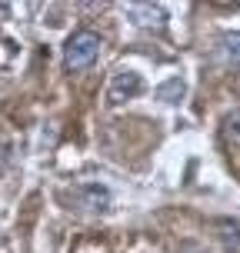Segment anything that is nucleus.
I'll return each instance as SVG.
<instances>
[{"label":"nucleus","instance_id":"5","mask_svg":"<svg viewBox=\"0 0 240 253\" xmlns=\"http://www.w3.org/2000/svg\"><path fill=\"white\" fill-rule=\"evenodd\" d=\"M217 227H220V237H224L227 253H237L240 250V223H234V220H220Z\"/></svg>","mask_w":240,"mask_h":253},{"label":"nucleus","instance_id":"6","mask_svg":"<svg viewBox=\"0 0 240 253\" xmlns=\"http://www.w3.org/2000/svg\"><path fill=\"white\" fill-rule=\"evenodd\" d=\"M184 80L180 77H174V80H167L164 87H157V100H164V103H180V97H184Z\"/></svg>","mask_w":240,"mask_h":253},{"label":"nucleus","instance_id":"3","mask_svg":"<svg viewBox=\"0 0 240 253\" xmlns=\"http://www.w3.org/2000/svg\"><path fill=\"white\" fill-rule=\"evenodd\" d=\"M140 90H144V80H140L137 70H120L114 74L110 80V90H107V100L110 103H124V100H134Z\"/></svg>","mask_w":240,"mask_h":253},{"label":"nucleus","instance_id":"1","mask_svg":"<svg viewBox=\"0 0 240 253\" xmlns=\"http://www.w3.org/2000/svg\"><path fill=\"white\" fill-rule=\"evenodd\" d=\"M100 47L103 43H100V37H97L94 30H77L74 37L67 40V47H63V67H67L70 74L87 70V67H94Z\"/></svg>","mask_w":240,"mask_h":253},{"label":"nucleus","instance_id":"8","mask_svg":"<svg viewBox=\"0 0 240 253\" xmlns=\"http://www.w3.org/2000/svg\"><path fill=\"white\" fill-rule=\"evenodd\" d=\"M224 53L234 67H240V34H227L224 37Z\"/></svg>","mask_w":240,"mask_h":253},{"label":"nucleus","instance_id":"4","mask_svg":"<svg viewBox=\"0 0 240 253\" xmlns=\"http://www.w3.org/2000/svg\"><path fill=\"white\" fill-rule=\"evenodd\" d=\"M127 13H130L140 27H164V7H153V3H130Z\"/></svg>","mask_w":240,"mask_h":253},{"label":"nucleus","instance_id":"7","mask_svg":"<svg viewBox=\"0 0 240 253\" xmlns=\"http://www.w3.org/2000/svg\"><path fill=\"white\" fill-rule=\"evenodd\" d=\"M224 133H227V140L234 143V147H240V110H234V114L224 117Z\"/></svg>","mask_w":240,"mask_h":253},{"label":"nucleus","instance_id":"2","mask_svg":"<svg viewBox=\"0 0 240 253\" xmlns=\"http://www.w3.org/2000/svg\"><path fill=\"white\" fill-rule=\"evenodd\" d=\"M67 200L77 203V210H107V203H110V190L100 187V183H80L77 190L67 193Z\"/></svg>","mask_w":240,"mask_h":253}]
</instances>
